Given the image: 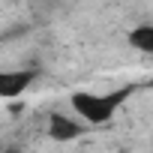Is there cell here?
<instances>
[{
  "mask_svg": "<svg viewBox=\"0 0 153 153\" xmlns=\"http://www.w3.org/2000/svg\"><path fill=\"white\" fill-rule=\"evenodd\" d=\"M129 45L138 48L141 54H153V27H150V24H138V27L129 33Z\"/></svg>",
  "mask_w": 153,
  "mask_h": 153,
  "instance_id": "277c9868",
  "label": "cell"
},
{
  "mask_svg": "<svg viewBox=\"0 0 153 153\" xmlns=\"http://www.w3.org/2000/svg\"><path fill=\"white\" fill-rule=\"evenodd\" d=\"M81 126H84L81 117H69V114H51V117H48V135L57 138V141L78 138V135H81Z\"/></svg>",
  "mask_w": 153,
  "mask_h": 153,
  "instance_id": "3957f363",
  "label": "cell"
},
{
  "mask_svg": "<svg viewBox=\"0 0 153 153\" xmlns=\"http://www.w3.org/2000/svg\"><path fill=\"white\" fill-rule=\"evenodd\" d=\"M33 84L30 69H0V99H18Z\"/></svg>",
  "mask_w": 153,
  "mask_h": 153,
  "instance_id": "7a4b0ae2",
  "label": "cell"
},
{
  "mask_svg": "<svg viewBox=\"0 0 153 153\" xmlns=\"http://www.w3.org/2000/svg\"><path fill=\"white\" fill-rule=\"evenodd\" d=\"M129 93H132V87H120L114 93L81 90V93H72V111L90 126H102V123H108L117 114V108L129 99Z\"/></svg>",
  "mask_w": 153,
  "mask_h": 153,
  "instance_id": "6da1fadb",
  "label": "cell"
}]
</instances>
